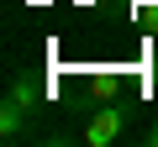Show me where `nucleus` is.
Here are the masks:
<instances>
[{"instance_id":"obj_1","label":"nucleus","mask_w":158,"mask_h":147,"mask_svg":"<svg viewBox=\"0 0 158 147\" xmlns=\"http://www.w3.org/2000/svg\"><path fill=\"white\" fill-rule=\"evenodd\" d=\"M121 126H127V110L121 105H100L90 116V126H85V147H111L121 137Z\"/></svg>"},{"instance_id":"obj_2","label":"nucleus","mask_w":158,"mask_h":147,"mask_svg":"<svg viewBox=\"0 0 158 147\" xmlns=\"http://www.w3.org/2000/svg\"><path fill=\"white\" fill-rule=\"evenodd\" d=\"M32 105H21L16 95H6V100H0V137H6V142H21L27 131H32Z\"/></svg>"},{"instance_id":"obj_3","label":"nucleus","mask_w":158,"mask_h":147,"mask_svg":"<svg viewBox=\"0 0 158 147\" xmlns=\"http://www.w3.org/2000/svg\"><path fill=\"white\" fill-rule=\"evenodd\" d=\"M6 95H16V100H21V105H32V110L48 100V89H42L37 74H11V89H6Z\"/></svg>"},{"instance_id":"obj_4","label":"nucleus","mask_w":158,"mask_h":147,"mask_svg":"<svg viewBox=\"0 0 158 147\" xmlns=\"http://www.w3.org/2000/svg\"><path fill=\"white\" fill-rule=\"evenodd\" d=\"M142 142H148V147H158V121H153V126L142 131Z\"/></svg>"}]
</instances>
